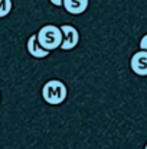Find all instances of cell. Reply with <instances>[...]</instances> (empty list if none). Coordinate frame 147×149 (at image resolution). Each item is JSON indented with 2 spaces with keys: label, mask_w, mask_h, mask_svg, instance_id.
Wrapping results in <instances>:
<instances>
[{
  "label": "cell",
  "mask_w": 147,
  "mask_h": 149,
  "mask_svg": "<svg viewBox=\"0 0 147 149\" xmlns=\"http://www.w3.org/2000/svg\"><path fill=\"white\" fill-rule=\"evenodd\" d=\"M90 0H63V7L69 15H81L87 10Z\"/></svg>",
  "instance_id": "5b68a950"
},
{
  "label": "cell",
  "mask_w": 147,
  "mask_h": 149,
  "mask_svg": "<svg viewBox=\"0 0 147 149\" xmlns=\"http://www.w3.org/2000/svg\"><path fill=\"white\" fill-rule=\"evenodd\" d=\"M131 70L137 75H147V51L141 49L136 52L131 58Z\"/></svg>",
  "instance_id": "277c9868"
},
{
  "label": "cell",
  "mask_w": 147,
  "mask_h": 149,
  "mask_svg": "<svg viewBox=\"0 0 147 149\" xmlns=\"http://www.w3.org/2000/svg\"><path fill=\"white\" fill-rule=\"evenodd\" d=\"M144 149H147V145H146V148H144Z\"/></svg>",
  "instance_id": "30bf717a"
},
{
  "label": "cell",
  "mask_w": 147,
  "mask_h": 149,
  "mask_svg": "<svg viewBox=\"0 0 147 149\" xmlns=\"http://www.w3.org/2000/svg\"><path fill=\"white\" fill-rule=\"evenodd\" d=\"M140 49H144L147 51V35H144L140 41Z\"/></svg>",
  "instance_id": "ba28073f"
},
{
  "label": "cell",
  "mask_w": 147,
  "mask_h": 149,
  "mask_svg": "<svg viewBox=\"0 0 147 149\" xmlns=\"http://www.w3.org/2000/svg\"><path fill=\"white\" fill-rule=\"evenodd\" d=\"M28 51L32 56L35 58H45L49 54V51L41 47V44L38 42V35H32L28 41Z\"/></svg>",
  "instance_id": "8992f818"
},
{
  "label": "cell",
  "mask_w": 147,
  "mask_h": 149,
  "mask_svg": "<svg viewBox=\"0 0 147 149\" xmlns=\"http://www.w3.org/2000/svg\"><path fill=\"white\" fill-rule=\"evenodd\" d=\"M36 35H38V42L41 44V47L49 52L61 48V44L63 39L61 28L55 25H46V26H42Z\"/></svg>",
  "instance_id": "6da1fadb"
},
{
  "label": "cell",
  "mask_w": 147,
  "mask_h": 149,
  "mask_svg": "<svg viewBox=\"0 0 147 149\" xmlns=\"http://www.w3.org/2000/svg\"><path fill=\"white\" fill-rule=\"evenodd\" d=\"M52 4H55V6H62L63 4V0H49Z\"/></svg>",
  "instance_id": "9c48e42d"
},
{
  "label": "cell",
  "mask_w": 147,
  "mask_h": 149,
  "mask_svg": "<svg viewBox=\"0 0 147 149\" xmlns=\"http://www.w3.org/2000/svg\"><path fill=\"white\" fill-rule=\"evenodd\" d=\"M12 12V0H0V17H6Z\"/></svg>",
  "instance_id": "52a82bcc"
},
{
  "label": "cell",
  "mask_w": 147,
  "mask_h": 149,
  "mask_svg": "<svg viewBox=\"0 0 147 149\" xmlns=\"http://www.w3.org/2000/svg\"><path fill=\"white\" fill-rule=\"evenodd\" d=\"M66 94H68V90H66L65 84L62 81H58V80H50L42 88L43 100L48 104H52V106L61 104L63 100L66 99Z\"/></svg>",
  "instance_id": "7a4b0ae2"
},
{
  "label": "cell",
  "mask_w": 147,
  "mask_h": 149,
  "mask_svg": "<svg viewBox=\"0 0 147 149\" xmlns=\"http://www.w3.org/2000/svg\"><path fill=\"white\" fill-rule=\"evenodd\" d=\"M61 31H62V44H61V49L63 51H69L74 49L78 42H79V33L78 31L72 26V25H62L61 26Z\"/></svg>",
  "instance_id": "3957f363"
}]
</instances>
